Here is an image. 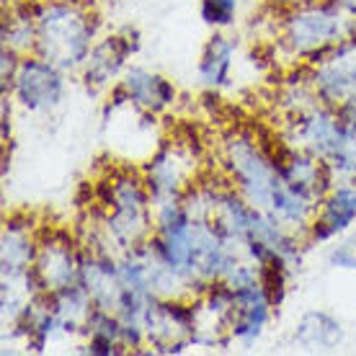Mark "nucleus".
Segmentation results:
<instances>
[{
    "mask_svg": "<svg viewBox=\"0 0 356 356\" xmlns=\"http://www.w3.org/2000/svg\"><path fill=\"white\" fill-rule=\"evenodd\" d=\"M276 3H286V6H310V3H321V0H276Z\"/></svg>",
    "mask_w": 356,
    "mask_h": 356,
    "instance_id": "obj_21",
    "label": "nucleus"
},
{
    "mask_svg": "<svg viewBox=\"0 0 356 356\" xmlns=\"http://www.w3.org/2000/svg\"><path fill=\"white\" fill-rule=\"evenodd\" d=\"M225 161L243 196L253 207H259L261 212H271L274 194L284 186V181L276 173L266 152L259 145H253V140H248L245 134H230L225 140Z\"/></svg>",
    "mask_w": 356,
    "mask_h": 356,
    "instance_id": "obj_3",
    "label": "nucleus"
},
{
    "mask_svg": "<svg viewBox=\"0 0 356 356\" xmlns=\"http://www.w3.org/2000/svg\"><path fill=\"white\" fill-rule=\"evenodd\" d=\"M294 341L310 351H330L343 341V325L328 312H307L297 323Z\"/></svg>",
    "mask_w": 356,
    "mask_h": 356,
    "instance_id": "obj_14",
    "label": "nucleus"
},
{
    "mask_svg": "<svg viewBox=\"0 0 356 356\" xmlns=\"http://www.w3.org/2000/svg\"><path fill=\"white\" fill-rule=\"evenodd\" d=\"M348 34L343 10L333 0H321L310 6H297L286 13L282 42L294 54H307L323 47H333Z\"/></svg>",
    "mask_w": 356,
    "mask_h": 356,
    "instance_id": "obj_4",
    "label": "nucleus"
},
{
    "mask_svg": "<svg viewBox=\"0 0 356 356\" xmlns=\"http://www.w3.org/2000/svg\"><path fill=\"white\" fill-rule=\"evenodd\" d=\"M145 181L134 176H114L98 184L101 207H106V230L108 241H114L122 250H134L150 238V191L143 186Z\"/></svg>",
    "mask_w": 356,
    "mask_h": 356,
    "instance_id": "obj_2",
    "label": "nucleus"
},
{
    "mask_svg": "<svg viewBox=\"0 0 356 356\" xmlns=\"http://www.w3.org/2000/svg\"><path fill=\"white\" fill-rule=\"evenodd\" d=\"M199 158L196 137H176L155 152L145 168V186L150 191L155 207L181 202L186 191V178Z\"/></svg>",
    "mask_w": 356,
    "mask_h": 356,
    "instance_id": "obj_5",
    "label": "nucleus"
},
{
    "mask_svg": "<svg viewBox=\"0 0 356 356\" xmlns=\"http://www.w3.org/2000/svg\"><path fill=\"white\" fill-rule=\"evenodd\" d=\"M39 243L29 238V225L18 222V217L6 220L3 230V282H18L34 266Z\"/></svg>",
    "mask_w": 356,
    "mask_h": 356,
    "instance_id": "obj_12",
    "label": "nucleus"
},
{
    "mask_svg": "<svg viewBox=\"0 0 356 356\" xmlns=\"http://www.w3.org/2000/svg\"><path fill=\"white\" fill-rule=\"evenodd\" d=\"M47 300H49V307L54 310L63 330L78 333L81 328H86V321L93 310V300L81 282L65 286V289H57V292H49Z\"/></svg>",
    "mask_w": 356,
    "mask_h": 356,
    "instance_id": "obj_13",
    "label": "nucleus"
},
{
    "mask_svg": "<svg viewBox=\"0 0 356 356\" xmlns=\"http://www.w3.org/2000/svg\"><path fill=\"white\" fill-rule=\"evenodd\" d=\"M356 220V184L333 186L323 196L321 212L310 222V241H330L333 235L348 230Z\"/></svg>",
    "mask_w": 356,
    "mask_h": 356,
    "instance_id": "obj_10",
    "label": "nucleus"
},
{
    "mask_svg": "<svg viewBox=\"0 0 356 356\" xmlns=\"http://www.w3.org/2000/svg\"><path fill=\"white\" fill-rule=\"evenodd\" d=\"M330 266H339V268H356V232H351L348 238L336 245V248L328 253Z\"/></svg>",
    "mask_w": 356,
    "mask_h": 356,
    "instance_id": "obj_18",
    "label": "nucleus"
},
{
    "mask_svg": "<svg viewBox=\"0 0 356 356\" xmlns=\"http://www.w3.org/2000/svg\"><path fill=\"white\" fill-rule=\"evenodd\" d=\"M65 93L63 70L44 57H21L13 78V96L29 111H49L60 106Z\"/></svg>",
    "mask_w": 356,
    "mask_h": 356,
    "instance_id": "obj_6",
    "label": "nucleus"
},
{
    "mask_svg": "<svg viewBox=\"0 0 356 356\" xmlns=\"http://www.w3.org/2000/svg\"><path fill=\"white\" fill-rule=\"evenodd\" d=\"M3 140H10V111H8V98H3Z\"/></svg>",
    "mask_w": 356,
    "mask_h": 356,
    "instance_id": "obj_20",
    "label": "nucleus"
},
{
    "mask_svg": "<svg viewBox=\"0 0 356 356\" xmlns=\"http://www.w3.org/2000/svg\"><path fill=\"white\" fill-rule=\"evenodd\" d=\"M140 47V39L124 34H114L106 36L104 42H98L93 49H90L88 60L83 65V81L88 88H104L108 86V81H114L119 72L124 70L127 60L137 52Z\"/></svg>",
    "mask_w": 356,
    "mask_h": 356,
    "instance_id": "obj_9",
    "label": "nucleus"
},
{
    "mask_svg": "<svg viewBox=\"0 0 356 356\" xmlns=\"http://www.w3.org/2000/svg\"><path fill=\"white\" fill-rule=\"evenodd\" d=\"M318 98L328 106H341L356 98V36H348L343 47H336L325 63L312 72Z\"/></svg>",
    "mask_w": 356,
    "mask_h": 356,
    "instance_id": "obj_8",
    "label": "nucleus"
},
{
    "mask_svg": "<svg viewBox=\"0 0 356 356\" xmlns=\"http://www.w3.org/2000/svg\"><path fill=\"white\" fill-rule=\"evenodd\" d=\"M232 52H235V47L222 34H214L207 42L202 63H199V78H202L207 88H222V86H227L232 70Z\"/></svg>",
    "mask_w": 356,
    "mask_h": 356,
    "instance_id": "obj_15",
    "label": "nucleus"
},
{
    "mask_svg": "<svg viewBox=\"0 0 356 356\" xmlns=\"http://www.w3.org/2000/svg\"><path fill=\"white\" fill-rule=\"evenodd\" d=\"M336 114H339L341 122L348 127V132L356 137V98H348L346 104H341V106L336 108Z\"/></svg>",
    "mask_w": 356,
    "mask_h": 356,
    "instance_id": "obj_19",
    "label": "nucleus"
},
{
    "mask_svg": "<svg viewBox=\"0 0 356 356\" xmlns=\"http://www.w3.org/2000/svg\"><path fill=\"white\" fill-rule=\"evenodd\" d=\"M34 274L44 294L78 284L81 282V256L75 250L72 238H67L65 232H47L44 241H39Z\"/></svg>",
    "mask_w": 356,
    "mask_h": 356,
    "instance_id": "obj_7",
    "label": "nucleus"
},
{
    "mask_svg": "<svg viewBox=\"0 0 356 356\" xmlns=\"http://www.w3.org/2000/svg\"><path fill=\"white\" fill-rule=\"evenodd\" d=\"M238 0H202V18L209 26H230Z\"/></svg>",
    "mask_w": 356,
    "mask_h": 356,
    "instance_id": "obj_17",
    "label": "nucleus"
},
{
    "mask_svg": "<svg viewBox=\"0 0 356 356\" xmlns=\"http://www.w3.org/2000/svg\"><path fill=\"white\" fill-rule=\"evenodd\" d=\"M271 315V302L268 300H259V302L248 305H235V318H232L230 336L235 341H241L245 346L256 343L259 336L264 333Z\"/></svg>",
    "mask_w": 356,
    "mask_h": 356,
    "instance_id": "obj_16",
    "label": "nucleus"
},
{
    "mask_svg": "<svg viewBox=\"0 0 356 356\" xmlns=\"http://www.w3.org/2000/svg\"><path fill=\"white\" fill-rule=\"evenodd\" d=\"M124 86L127 96H129V104H134L143 111H150V114H158L163 108H168L173 101H176V88L168 78H163L158 72H150L145 67H129L124 72Z\"/></svg>",
    "mask_w": 356,
    "mask_h": 356,
    "instance_id": "obj_11",
    "label": "nucleus"
},
{
    "mask_svg": "<svg viewBox=\"0 0 356 356\" xmlns=\"http://www.w3.org/2000/svg\"><path fill=\"white\" fill-rule=\"evenodd\" d=\"M93 36L96 16L81 0H47L36 6V54L60 70L86 65Z\"/></svg>",
    "mask_w": 356,
    "mask_h": 356,
    "instance_id": "obj_1",
    "label": "nucleus"
}]
</instances>
